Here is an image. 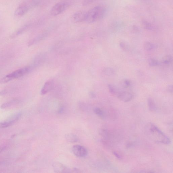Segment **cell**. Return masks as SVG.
Wrapping results in <instances>:
<instances>
[{
    "label": "cell",
    "instance_id": "cell-5",
    "mask_svg": "<svg viewBox=\"0 0 173 173\" xmlns=\"http://www.w3.org/2000/svg\"><path fill=\"white\" fill-rule=\"evenodd\" d=\"M21 115V112L15 114L8 119L0 123V128H5L11 126L20 119Z\"/></svg>",
    "mask_w": 173,
    "mask_h": 173
},
{
    "label": "cell",
    "instance_id": "cell-25",
    "mask_svg": "<svg viewBox=\"0 0 173 173\" xmlns=\"http://www.w3.org/2000/svg\"><path fill=\"white\" fill-rule=\"evenodd\" d=\"M144 25L145 28L147 29H149V30H151V29H153L152 25L149 23H145Z\"/></svg>",
    "mask_w": 173,
    "mask_h": 173
},
{
    "label": "cell",
    "instance_id": "cell-29",
    "mask_svg": "<svg viewBox=\"0 0 173 173\" xmlns=\"http://www.w3.org/2000/svg\"><path fill=\"white\" fill-rule=\"evenodd\" d=\"M6 148V147L5 146H0V154L2 153Z\"/></svg>",
    "mask_w": 173,
    "mask_h": 173
},
{
    "label": "cell",
    "instance_id": "cell-2",
    "mask_svg": "<svg viewBox=\"0 0 173 173\" xmlns=\"http://www.w3.org/2000/svg\"><path fill=\"white\" fill-rule=\"evenodd\" d=\"M106 10L105 7L99 5L94 7L86 12V21L93 23L102 19L105 15Z\"/></svg>",
    "mask_w": 173,
    "mask_h": 173
},
{
    "label": "cell",
    "instance_id": "cell-14",
    "mask_svg": "<svg viewBox=\"0 0 173 173\" xmlns=\"http://www.w3.org/2000/svg\"><path fill=\"white\" fill-rule=\"evenodd\" d=\"M108 87L110 93L116 97L120 92L116 86L113 85V84H109L108 85Z\"/></svg>",
    "mask_w": 173,
    "mask_h": 173
},
{
    "label": "cell",
    "instance_id": "cell-4",
    "mask_svg": "<svg viewBox=\"0 0 173 173\" xmlns=\"http://www.w3.org/2000/svg\"><path fill=\"white\" fill-rule=\"evenodd\" d=\"M69 6V3L66 2H61L55 4L50 11V14L53 16L58 15L67 9Z\"/></svg>",
    "mask_w": 173,
    "mask_h": 173
},
{
    "label": "cell",
    "instance_id": "cell-9",
    "mask_svg": "<svg viewBox=\"0 0 173 173\" xmlns=\"http://www.w3.org/2000/svg\"><path fill=\"white\" fill-rule=\"evenodd\" d=\"M86 12L81 11L74 14L72 17V19L76 23H81L86 21Z\"/></svg>",
    "mask_w": 173,
    "mask_h": 173
},
{
    "label": "cell",
    "instance_id": "cell-13",
    "mask_svg": "<svg viewBox=\"0 0 173 173\" xmlns=\"http://www.w3.org/2000/svg\"><path fill=\"white\" fill-rule=\"evenodd\" d=\"M148 104L149 110L152 112H155L157 111V106L153 99L150 98L148 99Z\"/></svg>",
    "mask_w": 173,
    "mask_h": 173
},
{
    "label": "cell",
    "instance_id": "cell-15",
    "mask_svg": "<svg viewBox=\"0 0 173 173\" xmlns=\"http://www.w3.org/2000/svg\"><path fill=\"white\" fill-rule=\"evenodd\" d=\"M18 102H19V101L17 99H14V100L5 102L2 104L1 106V108L2 109L8 108L13 105L16 104Z\"/></svg>",
    "mask_w": 173,
    "mask_h": 173
},
{
    "label": "cell",
    "instance_id": "cell-6",
    "mask_svg": "<svg viewBox=\"0 0 173 173\" xmlns=\"http://www.w3.org/2000/svg\"><path fill=\"white\" fill-rule=\"evenodd\" d=\"M72 151L73 154L78 157H84L86 156L87 154L86 149L84 146L79 145L73 146Z\"/></svg>",
    "mask_w": 173,
    "mask_h": 173
},
{
    "label": "cell",
    "instance_id": "cell-22",
    "mask_svg": "<svg viewBox=\"0 0 173 173\" xmlns=\"http://www.w3.org/2000/svg\"><path fill=\"white\" fill-rule=\"evenodd\" d=\"M120 46L122 50L125 51H127L129 50V46L127 44L124 42H121L120 43Z\"/></svg>",
    "mask_w": 173,
    "mask_h": 173
},
{
    "label": "cell",
    "instance_id": "cell-18",
    "mask_svg": "<svg viewBox=\"0 0 173 173\" xmlns=\"http://www.w3.org/2000/svg\"><path fill=\"white\" fill-rule=\"evenodd\" d=\"M144 49L147 51H150L155 48V45L153 43L150 42H146L143 45Z\"/></svg>",
    "mask_w": 173,
    "mask_h": 173
},
{
    "label": "cell",
    "instance_id": "cell-17",
    "mask_svg": "<svg viewBox=\"0 0 173 173\" xmlns=\"http://www.w3.org/2000/svg\"><path fill=\"white\" fill-rule=\"evenodd\" d=\"M172 61V58L171 55H166L162 59V62L166 65L171 64Z\"/></svg>",
    "mask_w": 173,
    "mask_h": 173
},
{
    "label": "cell",
    "instance_id": "cell-12",
    "mask_svg": "<svg viewBox=\"0 0 173 173\" xmlns=\"http://www.w3.org/2000/svg\"><path fill=\"white\" fill-rule=\"evenodd\" d=\"M65 138L67 141L71 143L78 142L79 141V138L73 134H66L65 135Z\"/></svg>",
    "mask_w": 173,
    "mask_h": 173
},
{
    "label": "cell",
    "instance_id": "cell-20",
    "mask_svg": "<svg viewBox=\"0 0 173 173\" xmlns=\"http://www.w3.org/2000/svg\"><path fill=\"white\" fill-rule=\"evenodd\" d=\"M105 74L108 76H112L115 74V71L114 70L110 67L105 68L104 70Z\"/></svg>",
    "mask_w": 173,
    "mask_h": 173
},
{
    "label": "cell",
    "instance_id": "cell-26",
    "mask_svg": "<svg viewBox=\"0 0 173 173\" xmlns=\"http://www.w3.org/2000/svg\"><path fill=\"white\" fill-rule=\"evenodd\" d=\"M113 154H114L115 156L119 160H121L122 159V157L117 152H116L115 151H113Z\"/></svg>",
    "mask_w": 173,
    "mask_h": 173
},
{
    "label": "cell",
    "instance_id": "cell-19",
    "mask_svg": "<svg viewBox=\"0 0 173 173\" xmlns=\"http://www.w3.org/2000/svg\"><path fill=\"white\" fill-rule=\"evenodd\" d=\"M94 113L102 119H104L105 117V113L100 108H95L94 110Z\"/></svg>",
    "mask_w": 173,
    "mask_h": 173
},
{
    "label": "cell",
    "instance_id": "cell-23",
    "mask_svg": "<svg viewBox=\"0 0 173 173\" xmlns=\"http://www.w3.org/2000/svg\"><path fill=\"white\" fill-rule=\"evenodd\" d=\"M28 28V26H25L22 27L17 31V32L15 33V36H17L20 34L21 33L24 32Z\"/></svg>",
    "mask_w": 173,
    "mask_h": 173
},
{
    "label": "cell",
    "instance_id": "cell-21",
    "mask_svg": "<svg viewBox=\"0 0 173 173\" xmlns=\"http://www.w3.org/2000/svg\"><path fill=\"white\" fill-rule=\"evenodd\" d=\"M149 64L151 66H155L159 65L160 63L159 61L154 58H150L149 60Z\"/></svg>",
    "mask_w": 173,
    "mask_h": 173
},
{
    "label": "cell",
    "instance_id": "cell-28",
    "mask_svg": "<svg viewBox=\"0 0 173 173\" xmlns=\"http://www.w3.org/2000/svg\"><path fill=\"white\" fill-rule=\"evenodd\" d=\"M7 93H8V91L6 90H3L1 91H0V96H3L6 95Z\"/></svg>",
    "mask_w": 173,
    "mask_h": 173
},
{
    "label": "cell",
    "instance_id": "cell-16",
    "mask_svg": "<svg viewBox=\"0 0 173 173\" xmlns=\"http://www.w3.org/2000/svg\"><path fill=\"white\" fill-rule=\"evenodd\" d=\"M131 82L128 79H124L121 80L120 82V85L124 88H128L131 86Z\"/></svg>",
    "mask_w": 173,
    "mask_h": 173
},
{
    "label": "cell",
    "instance_id": "cell-3",
    "mask_svg": "<svg viewBox=\"0 0 173 173\" xmlns=\"http://www.w3.org/2000/svg\"><path fill=\"white\" fill-rule=\"evenodd\" d=\"M31 68L28 67H25L17 70L10 74L7 75L3 77L0 80V83L4 84L14 79L20 78L23 76L28 72L30 71Z\"/></svg>",
    "mask_w": 173,
    "mask_h": 173
},
{
    "label": "cell",
    "instance_id": "cell-27",
    "mask_svg": "<svg viewBox=\"0 0 173 173\" xmlns=\"http://www.w3.org/2000/svg\"><path fill=\"white\" fill-rule=\"evenodd\" d=\"M173 86L172 85H169L167 87V90L170 93H173Z\"/></svg>",
    "mask_w": 173,
    "mask_h": 173
},
{
    "label": "cell",
    "instance_id": "cell-11",
    "mask_svg": "<svg viewBox=\"0 0 173 173\" xmlns=\"http://www.w3.org/2000/svg\"><path fill=\"white\" fill-rule=\"evenodd\" d=\"M53 85V82L52 81L50 80L46 82L42 88L41 94L43 95L48 93L52 89Z\"/></svg>",
    "mask_w": 173,
    "mask_h": 173
},
{
    "label": "cell",
    "instance_id": "cell-7",
    "mask_svg": "<svg viewBox=\"0 0 173 173\" xmlns=\"http://www.w3.org/2000/svg\"><path fill=\"white\" fill-rule=\"evenodd\" d=\"M34 5H29L27 3H23L18 6L15 12V15L18 17L24 16L28 11L31 6Z\"/></svg>",
    "mask_w": 173,
    "mask_h": 173
},
{
    "label": "cell",
    "instance_id": "cell-8",
    "mask_svg": "<svg viewBox=\"0 0 173 173\" xmlns=\"http://www.w3.org/2000/svg\"><path fill=\"white\" fill-rule=\"evenodd\" d=\"M117 97L121 101L128 102L132 100L134 97V96L133 94L130 92L120 91Z\"/></svg>",
    "mask_w": 173,
    "mask_h": 173
},
{
    "label": "cell",
    "instance_id": "cell-10",
    "mask_svg": "<svg viewBox=\"0 0 173 173\" xmlns=\"http://www.w3.org/2000/svg\"><path fill=\"white\" fill-rule=\"evenodd\" d=\"M54 171L56 172H69L68 169L60 163H55L53 165Z\"/></svg>",
    "mask_w": 173,
    "mask_h": 173
},
{
    "label": "cell",
    "instance_id": "cell-1",
    "mask_svg": "<svg viewBox=\"0 0 173 173\" xmlns=\"http://www.w3.org/2000/svg\"><path fill=\"white\" fill-rule=\"evenodd\" d=\"M145 131L148 137L156 143L167 145L171 143L170 139L155 125L152 123L147 124Z\"/></svg>",
    "mask_w": 173,
    "mask_h": 173
},
{
    "label": "cell",
    "instance_id": "cell-24",
    "mask_svg": "<svg viewBox=\"0 0 173 173\" xmlns=\"http://www.w3.org/2000/svg\"><path fill=\"white\" fill-rule=\"evenodd\" d=\"M96 1L97 0H84L82 5L83 6H87L93 3Z\"/></svg>",
    "mask_w": 173,
    "mask_h": 173
}]
</instances>
